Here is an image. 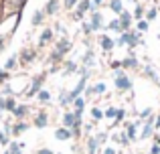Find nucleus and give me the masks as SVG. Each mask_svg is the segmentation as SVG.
Returning a JSON list of instances; mask_svg holds the SVG:
<instances>
[{
  "instance_id": "obj_9",
  "label": "nucleus",
  "mask_w": 160,
  "mask_h": 154,
  "mask_svg": "<svg viewBox=\"0 0 160 154\" xmlns=\"http://www.w3.org/2000/svg\"><path fill=\"white\" fill-rule=\"evenodd\" d=\"M122 24H124V27H128V24H130V14H128V12L122 14Z\"/></svg>"
},
{
  "instance_id": "obj_11",
  "label": "nucleus",
  "mask_w": 160,
  "mask_h": 154,
  "mask_svg": "<svg viewBox=\"0 0 160 154\" xmlns=\"http://www.w3.org/2000/svg\"><path fill=\"white\" fill-rule=\"evenodd\" d=\"M57 10V0H51V4L47 6V12H55Z\"/></svg>"
},
{
  "instance_id": "obj_24",
  "label": "nucleus",
  "mask_w": 160,
  "mask_h": 154,
  "mask_svg": "<svg viewBox=\"0 0 160 154\" xmlns=\"http://www.w3.org/2000/svg\"><path fill=\"white\" fill-rule=\"evenodd\" d=\"M39 154H53V152H51V150H41Z\"/></svg>"
},
{
  "instance_id": "obj_6",
  "label": "nucleus",
  "mask_w": 160,
  "mask_h": 154,
  "mask_svg": "<svg viewBox=\"0 0 160 154\" xmlns=\"http://www.w3.org/2000/svg\"><path fill=\"white\" fill-rule=\"evenodd\" d=\"M27 130V124H16L14 126V134H20V132Z\"/></svg>"
},
{
  "instance_id": "obj_22",
  "label": "nucleus",
  "mask_w": 160,
  "mask_h": 154,
  "mask_svg": "<svg viewBox=\"0 0 160 154\" xmlns=\"http://www.w3.org/2000/svg\"><path fill=\"white\" fill-rule=\"evenodd\" d=\"M24 61H28V59H32V53H24V57H22Z\"/></svg>"
},
{
  "instance_id": "obj_12",
  "label": "nucleus",
  "mask_w": 160,
  "mask_h": 154,
  "mask_svg": "<svg viewBox=\"0 0 160 154\" xmlns=\"http://www.w3.org/2000/svg\"><path fill=\"white\" fill-rule=\"evenodd\" d=\"M41 20H43V12H35V18H32V22H35V24H39Z\"/></svg>"
},
{
  "instance_id": "obj_26",
  "label": "nucleus",
  "mask_w": 160,
  "mask_h": 154,
  "mask_svg": "<svg viewBox=\"0 0 160 154\" xmlns=\"http://www.w3.org/2000/svg\"><path fill=\"white\" fill-rule=\"evenodd\" d=\"M4 77H6V73H2V71H0V79H4Z\"/></svg>"
},
{
  "instance_id": "obj_15",
  "label": "nucleus",
  "mask_w": 160,
  "mask_h": 154,
  "mask_svg": "<svg viewBox=\"0 0 160 154\" xmlns=\"http://www.w3.org/2000/svg\"><path fill=\"white\" fill-rule=\"evenodd\" d=\"M102 45H103V49H112V47H113V43H112L109 39H103V41H102Z\"/></svg>"
},
{
  "instance_id": "obj_2",
  "label": "nucleus",
  "mask_w": 160,
  "mask_h": 154,
  "mask_svg": "<svg viewBox=\"0 0 160 154\" xmlns=\"http://www.w3.org/2000/svg\"><path fill=\"white\" fill-rule=\"evenodd\" d=\"M55 136H57L59 140H67V138L71 136V132H69V130H65V128H61V130H57V134H55Z\"/></svg>"
},
{
  "instance_id": "obj_3",
  "label": "nucleus",
  "mask_w": 160,
  "mask_h": 154,
  "mask_svg": "<svg viewBox=\"0 0 160 154\" xmlns=\"http://www.w3.org/2000/svg\"><path fill=\"white\" fill-rule=\"evenodd\" d=\"M67 49H69V41H61L59 43V53L55 57H59V55H63V53H67Z\"/></svg>"
},
{
  "instance_id": "obj_25",
  "label": "nucleus",
  "mask_w": 160,
  "mask_h": 154,
  "mask_svg": "<svg viewBox=\"0 0 160 154\" xmlns=\"http://www.w3.org/2000/svg\"><path fill=\"white\" fill-rule=\"evenodd\" d=\"M106 154H113V150H112V148H108V150H106Z\"/></svg>"
},
{
  "instance_id": "obj_20",
  "label": "nucleus",
  "mask_w": 160,
  "mask_h": 154,
  "mask_svg": "<svg viewBox=\"0 0 160 154\" xmlns=\"http://www.w3.org/2000/svg\"><path fill=\"white\" fill-rule=\"evenodd\" d=\"M91 116H93L95 120H99V118H102V112H99V110H93V112H91Z\"/></svg>"
},
{
  "instance_id": "obj_27",
  "label": "nucleus",
  "mask_w": 160,
  "mask_h": 154,
  "mask_svg": "<svg viewBox=\"0 0 160 154\" xmlns=\"http://www.w3.org/2000/svg\"><path fill=\"white\" fill-rule=\"evenodd\" d=\"M99 2H102V0H95V4H99Z\"/></svg>"
},
{
  "instance_id": "obj_13",
  "label": "nucleus",
  "mask_w": 160,
  "mask_h": 154,
  "mask_svg": "<svg viewBox=\"0 0 160 154\" xmlns=\"http://www.w3.org/2000/svg\"><path fill=\"white\" fill-rule=\"evenodd\" d=\"M87 8H89V2H87V0H83V2H81V6H79V12L83 14V12H85Z\"/></svg>"
},
{
  "instance_id": "obj_19",
  "label": "nucleus",
  "mask_w": 160,
  "mask_h": 154,
  "mask_svg": "<svg viewBox=\"0 0 160 154\" xmlns=\"http://www.w3.org/2000/svg\"><path fill=\"white\" fill-rule=\"evenodd\" d=\"M75 120H73V114H67L65 116V124H73Z\"/></svg>"
},
{
  "instance_id": "obj_21",
  "label": "nucleus",
  "mask_w": 160,
  "mask_h": 154,
  "mask_svg": "<svg viewBox=\"0 0 160 154\" xmlns=\"http://www.w3.org/2000/svg\"><path fill=\"white\" fill-rule=\"evenodd\" d=\"M73 4H75V0H65V6H67V8H71Z\"/></svg>"
},
{
  "instance_id": "obj_10",
  "label": "nucleus",
  "mask_w": 160,
  "mask_h": 154,
  "mask_svg": "<svg viewBox=\"0 0 160 154\" xmlns=\"http://www.w3.org/2000/svg\"><path fill=\"white\" fill-rule=\"evenodd\" d=\"M112 8H113L116 12H120V10H122V2H120V0H113V2H112Z\"/></svg>"
},
{
  "instance_id": "obj_17",
  "label": "nucleus",
  "mask_w": 160,
  "mask_h": 154,
  "mask_svg": "<svg viewBox=\"0 0 160 154\" xmlns=\"http://www.w3.org/2000/svg\"><path fill=\"white\" fill-rule=\"evenodd\" d=\"M14 63H16V59H14V57H10V59L6 61V69H12V67H14Z\"/></svg>"
},
{
  "instance_id": "obj_8",
  "label": "nucleus",
  "mask_w": 160,
  "mask_h": 154,
  "mask_svg": "<svg viewBox=\"0 0 160 154\" xmlns=\"http://www.w3.org/2000/svg\"><path fill=\"white\" fill-rule=\"evenodd\" d=\"M51 35H53L51 31H45V32H43V37H41V43H47V41L51 39Z\"/></svg>"
},
{
  "instance_id": "obj_23",
  "label": "nucleus",
  "mask_w": 160,
  "mask_h": 154,
  "mask_svg": "<svg viewBox=\"0 0 160 154\" xmlns=\"http://www.w3.org/2000/svg\"><path fill=\"white\" fill-rule=\"evenodd\" d=\"M138 27H140V31H146V28H148V24H146V22H140Z\"/></svg>"
},
{
  "instance_id": "obj_16",
  "label": "nucleus",
  "mask_w": 160,
  "mask_h": 154,
  "mask_svg": "<svg viewBox=\"0 0 160 154\" xmlns=\"http://www.w3.org/2000/svg\"><path fill=\"white\" fill-rule=\"evenodd\" d=\"M98 150V140H91L89 142V152H95Z\"/></svg>"
},
{
  "instance_id": "obj_7",
  "label": "nucleus",
  "mask_w": 160,
  "mask_h": 154,
  "mask_svg": "<svg viewBox=\"0 0 160 154\" xmlns=\"http://www.w3.org/2000/svg\"><path fill=\"white\" fill-rule=\"evenodd\" d=\"M99 18H102L99 14H93V20H91V27L93 28H99Z\"/></svg>"
},
{
  "instance_id": "obj_18",
  "label": "nucleus",
  "mask_w": 160,
  "mask_h": 154,
  "mask_svg": "<svg viewBox=\"0 0 160 154\" xmlns=\"http://www.w3.org/2000/svg\"><path fill=\"white\" fill-rule=\"evenodd\" d=\"M39 99H41V102H47V99H49V93H47V91H41V93H39Z\"/></svg>"
},
{
  "instance_id": "obj_5",
  "label": "nucleus",
  "mask_w": 160,
  "mask_h": 154,
  "mask_svg": "<svg viewBox=\"0 0 160 154\" xmlns=\"http://www.w3.org/2000/svg\"><path fill=\"white\" fill-rule=\"evenodd\" d=\"M14 114L18 116V118H22V116L27 114V107H24V106H20V107H14Z\"/></svg>"
},
{
  "instance_id": "obj_1",
  "label": "nucleus",
  "mask_w": 160,
  "mask_h": 154,
  "mask_svg": "<svg viewBox=\"0 0 160 154\" xmlns=\"http://www.w3.org/2000/svg\"><path fill=\"white\" fill-rule=\"evenodd\" d=\"M118 87H120V89H130V79L128 77H118Z\"/></svg>"
},
{
  "instance_id": "obj_14",
  "label": "nucleus",
  "mask_w": 160,
  "mask_h": 154,
  "mask_svg": "<svg viewBox=\"0 0 160 154\" xmlns=\"http://www.w3.org/2000/svg\"><path fill=\"white\" fill-rule=\"evenodd\" d=\"M12 154H20V148H22V144H12Z\"/></svg>"
},
{
  "instance_id": "obj_4",
  "label": "nucleus",
  "mask_w": 160,
  "mask_h": 154,
  "mask_svg": "<svg viewBox=\"0 0 160 154\" xmlns=\"http://www.w3.org/2000/svg\"><path fill=\"white\" fill-rule=\"evenodd\" d=\"M45 124H47V118H45V114H39V118H37V126L43 128Z\"/></svg>"
}]
</instances>
